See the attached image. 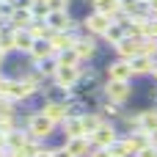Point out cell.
Wrapping results in <instances>:
<instances>
[{
  "instance_id": "cell-1",
  "label": "cell",
  "mask_w": 157,
  "mask_h": 157,
  "mask_svg": "<svg viewBox=\"0 0 157 157\" xmlns=\"http://www.w3.org/2000/svg\"><path fill=\"white\" fill-rule=\"evenodd\" d=\"M22 127L33 135V138H39V141H50L52 135H55V130H58V124L55 121H50L44 113H28L25 116V121H22Z\"/></svg>"
},
{
  "instance_id": "cell-2",
  "label": "cell",
  "mask_w": 157,
  "mask_h": 157,
  "mask_svg": "<svg viewBox=\"0 0 157 157\" xmlns=\"http://www.w3.org/2000/svg\"><path fill=\"white\" fill-rule=\"evenodd\" d=\"M119 132H121V130L116 127V121H108V119H105V121L99 124V130L88 135V141H91V146H94V149H97V146L108 149V146H113V144H116V141L121 138Z\"/></svg>"
},
{
  "instance_id": "cell-3",
  "label": "cell",
  "mask_w": 157,
  "mask_h": 157,
  "mask_svg": "<svg viewBox=\"0 0 157 157\" xmlns=\"http://www.w3.org/2000/svg\"><path fill=\"white\" fill-rule=\"evenodd\" d=\"M102 94H105V99L124 105V102L132 99V83H130V80H108V83L102 86Z\"/></svg>"
},
{
  "instance_id": "cell-4",
  "label": "cell",
  "mask_w": 157,
  "mask_h": 157,
  "mask_svg": "<svg viewBox=\"0 0 157 157\" xmlns=\"http://www.w3.org/2000/svg\"><path fill=\"white\" fill-rule=\"evenodd\" d=\"M110 22H113V19H110L108 14H102V11H94V8H91V11L83 17V30H86L88 36H97V39H99V36L110 28Z\"/></svg>"
},
{
  "instance_id": "cell-5",
  "label": "cell",
  "mask_w": 157,
  "mask_h": 157,
  "mask_svg": "<svg viewBox=\"0 0 157 157\" xmlns=\"http://www.w3.org/2000/svg\"><path fill=\"white\" fill-rule=\"evenodd\" d=\"M55 86L66 88V91H77V83H80V66H61L52 77Z\"/></svg>"
},
{
  "instance_id": "cell-6",
  "label": "cell",
  "mask_w": 157,
  "mask_h": 157,
  "mask_svg": "<svg viewBox=\"0 0 157 157\" xmlns=\"http://www.w3.org/2000/svg\"><path fill=\"white\" fill-rule=\"evenodd\" d=\"M105 75H108V80H132V77H135L130 61H124V58L108 61V63H105Z\"/></svg>"
},
{
  "instance_id": "cell-7",
  "label": "cell",
  "mask_w": 157,
  "mask_h": 157,
  "mask_svg": "<svg viewBox=\"0 0 157 157\" xmlns=\"http://www.w3.org/2000/svg\"><path fill=\"white\" fill-rule=\"evenodd\" d=\"M75 52H77L80 63H88V61H94V58H97V36H88V33H83V36L77 39V44H75Z\"/></svg>"
},
{
  "instance_id": "cell-8",
  "label": "cell",
  "mask_w": 157,
  "mask_h": 157,
  "mask_svg": "<svg viewBox=\"0 0 157 157\" xmlns=\"http://www.w3.org/2000/svg\"><path fill=\"white\" fill-rule=\"evenodd\" d=\"M77 33H69V30H55L47 41H50V47L55 50V52H63V50H75V44H77Z\"/></svg>"
},
{
  "instance_id": "cell-9",
  "label": "cell",
  "mask_w": 157,
  "mask_h": 157,
  "mask_svg": "<svg viewBox=\"0 0 157 157\" xmlns=\"http://www.w3.org/2000/svg\"><path fill=\"white\" fill-rule=\"evenodd\" d=\"M39 113H44L50 121H55V124L61 127V121L69 116V108H66V102H50V99H44L41 108H39Z\"/></svg>"
},
{
  "instance_id": "cell-10",
  "label": "cell",
  "mask_w": 157,
  "mask_h": 157,
  "mask_svg": "<svg viewBox=\"0 0 157 157\" xmlns=\"http://www.w3.org/2000/svg\"><path fill=\"white\" fill-rule=\"evenodd\" d=\"M116 58H124V61H130V58H135V55H141V39H135V36H124L116 47Z\"/></svg>"
},
{
  "instance_id": "cell-11",
  "label": "cell",
  "mask_w": 157,
  "mask_h": 157,
  "mask_svg": "<svg viewBox=\"0 0 157 157\" xmlns=\"http://www.w3.org/2000/svg\"><path fill=\"white\" fill-rule=\"evenodd\" d=\"M63 146L69 149V155L72 157H88L91 155V141L86 138V135H77V138H63Z\"/></svg>"
},
{
  "instance_id": "cell-12",
  "label": "cell",
  "mask_w": 157,
  "mask_h": 157,
  "mask_svg": "<svg viewBox=\"0 0 157 157\" xmlns=\"http://www.w3.org/2000/svg\"><path fill=\"white\" fill-rule=\"evenodd\" d=\"M61 130H63V138H77V135H86V127H83V119L69 113L63 121H61Z\"/></svg>"
},
{
  "instance_id": "cell-13",
  "label": "cell",
  "mask_w": 157,
  "mask_h": 157,
  "mask_svg": "<svg viewBox=\"0 0 157 157\" xmlns=\"http://www.w3.org/2000/svg\"><path fill=\"white\" fill-rule=\"evenodd\" d=\"M155 58L152 55H135V58H130V66H132V75L135 77H146V75H152V69H155Z\"/></svg>"
},
{
  "instance_id": "cell-14",
  "label": "cell",
  "mask_w": 157,
  "mask_h": 157,
  "mask_svg": "<svg viewBox=\"0 0 157 157\" xmlns=\"http://www.w3.org/2000/svg\"><path fill=\"white\" fill-rule=\"evenodd\" d=\"M110 149V155L113 157H135L138 155V149H135V144H132V138L130 135H121L113 146H108Z\"/></svg>"
},
{
  "instance_id": "cell-15",
  "label": "cell",
  "mask_w": 157,
  "mask_h": 157,
  "mask_svg": "<svg viewBox=\"0 0 157 157\" xmlns=\"http://www.w3.org/2000/svg\"><path fill=\"white\" fill-rule=\"evenodd\" d=\"M30 25H33V14L25 11V8H17V11L8 17V28H14V30H28Z\"/></svg>"
},
{
  "instance_id": "cell-16",
  "label": "cell",
  "mask_w": 157,
  "mask_h": 157,
  "mask_svg": "<svg viewBox=\"0 0 157 157\" xmlns=\"http://www.w3.org/2000/svg\"><path fill=\"white\" fill-rule=\"evenodd\" d=\"M11 36H14V50L17 52H30L33 50V36H30V30H14L11 28Z\"/></svg>"
},
{
  "instance_id": "cell-17",
  "label": "cell",
  "mask_w": 157,
  "mask_h": 157,
  "mask_svg": "<svg viewBox=\"0 0 157 157\" xmlns=\"http://www.w3.org/2000/svg\"><path fill=\"white\" fill-rule=\"evenodd\" d=\"M80 119H83V127H86V138L91 135V132H97L99 130V124L105 121V116L94 108V110H86V113H80Z\"/></svg>"
},
{
  "instance_id": "cell-18",
  "label": "cell",
  "mask_w": 157,
  "mask_h": 157,
  "mask_svg": "<svg viewBox=\"0 0 157 157\" xmlns=\"http://www.w3.org/2000/svg\"><path fill=\"white\" fill-rule=\"evenodd\" d=\"M124 36H127V30H124V28H121L119 22H110V28H108V30H105V33H102L99 39H102V41H105L108 47H116V44H119V41H121Z\"/></svg>"
},
{
  "instance_id": "cell-19",
  "label": "cell",
  "mask_w": 157,
  "mask_h": 157,
  "mask_svg": "<svg viewBox=\"0 0 157 157\" xmlns=\"http://www.w3.org/2000/svg\"><path fill=\"white\" fill-rule=\"evenodd\" d=\"M28 130L25 127H17V130H11V132H6V149H22L25 146V141H28Z\"/></svg>"
},
{
  "instance_id": "cell-20",
  "label": "cell",
  "mask_w": 157,
  "mask_h": 157,
  "mask_svg": "<svg viewBox=\"0 0 157 157\" xmlns=\"http://www.w3.org/2000/svg\"><path fill=\"white\" fill-rule=\"evenodd\" d=\"M97 110H99V113H102L105 119H113V121H116V119H119V116L124 113V108H121L119 102H110V99H102V102L97 105Z\"/></svg>"
},
{
  "instance_id": "cell-21",
  "label": "cell",
  "mask_w": 157,
  "mask_h": 157,
  "mask_svg": "<svg viewBox=\"0 0 157 157\" xmlns=\"http://www.w3.org/2000/svg\"><path fill=\"white\" fill-rule=\"evenodd\" d=\"M52 61L58 63V69H61V66H83L75 50H63V52H55V58H52Z\"/></svg>"
},
{
  "instance_id": "cell-22",
  "label": "cell",
  "mask_w": 157,
  "mask_h": 157,
  "mask_svg": "<svg viewBox=\"0 0 157 157\" xmlns=\"http://www.w3.org/2000/svg\"><path fill=\"white\" fill-rule=\"evenodd\" d=\"M94 11H102V14H108L110 19L121 11V0H97L94 3Z\"/></svg>"
},
{
  "instance_id": "cell-23",
  "label": "cell",
  "mask_w": 157,
  "mask_h": 157,
  "mask_svg": "<svg viewBox=\"0 0 157 157\" xmlns=\"http://www.w3.org/2000/svg\"><path fill=\"white\" fill-rule=\"evenodd\" d=\"M141 130H146V132L157 130V105H155V108L141 110Z\"/></svg>"
},
{
  "instance_id": "cell-24",
  "label": "cell",
  "mask_w": 157,
  "mask_h": 157,
  "mask_svg": "<svg viewBox=\"0 0 157 157\" xmlns=\"http://www.w3.org/2000/svg\"><path fill=\"white\" fill-rule=\"evenodd\" d=\"M130 138H132V144H135V149H146V146H152V132H146V130H132L130 132Z\"/></svg>"
},
{
  "instance_id": "cell-25",
  "label": "cell",
  "mask_w": 157,
  "mask_h": 157,
  "mask_svg": "<svg viewBox=\"0 0 157 157\" xmlns=\"http://www.w3.org/2000/svg\"><path fill=\"white\" fill-rule=\"evenodd\" d=\"M44 144H47V141H39V138L28 135V141H25V146H22V149H25V155H28V157H36L39 152H44V149H47Z\"/></svg>"
},
{
  "instance_id": "cell-26",
  "label": "cell",
  "mask_w": 157,
  "mask_h": 157,
  "mask_svg": "<svg viewBox=\"0 0 157 157\" xmlns=\"http://www.w3.org/2000/svg\"><path fill=\"white\" fill-rule=\"evenodd\" d=\"M30 14H33V19H47V14H50V3H47V0H33Z\"/></svg>"
},
{
  "instance_id": "cell-27",
  "label": "cell",
  "mask_w": 157,
  "mask_h": 157,
  "mask_svg": "<svg viewBox=\"0 0 157 157\" xmlns=\"http://www.w3.org/2000/svg\"><path fill=\"white\" fill-rule=\"evenodd\" d=\"M141 55H152L157 61V39H152V36L141 39Z\"/></svg>"
},
{
  "instance_id": "cell-28",
  "label": "cell",
  "mask_w": 157,
  "mask_h": 157,
  "mask_svg": "<svg viewBox=\"0 0 157 157\" xmlns=\"http://www.w3.org/2000/svg\"><path fill=\"white\" fill-rule=\"evenodd\" d=\"M0 116H17V102L11 97H0Z\"/></svg>"
},
{
  "instance_id": "cell-29",
  "label": "cell",
  "mask_w": 157,
  "mask_h": 157,
  "mask_svg": "<svg viewBox=\"0 0 157 157\" xmlns=\"http://www.w3.org/2000/svg\"><path fill=\"white\" fill-rule=\"evenodd\" d=\"M17 127H19L17 116H0V132H11V130H17Z\"/></svg>"
},
{
  "instance_id": "cell-30",
  "label": "cell",
  "mask_w": 157,
  "mask_h": 157,
  "mask_svg": "<svg viewBox=\"0 0 157 157\" xmlns=\"http://www.w3.org/2000/svg\"><path fill=\"white\" fill-rule=\"evenodd\" d=\"M0 47H3L6 52H17V50H14V36H11V28H8V30H3V36H0Z\"/></svg>"
},
{
  "instance_id": "cell-31",
  "label": "cell",
  "mask_w": 157,
  "mask_h": 157,
  "mask_svg": "<svg viewBox=\"0 0 157 157\" xmlns=\"http://www.w3.org/2000/svg\"><path fill=\"white\" fill-rule=\"evenodd\" d=\"M50 11H72V0H47Z\"/></svg>"
},
{
  "instance_id": "cell-32",
  "label": "cell",
  "mask_w": 157,
  "mask_h": 157,
  "mask_svg": "<svg viewBox=\"0 0 157 157\" xmlns=\"http://www.w3.org/2000/svg\"><path fill=\"white\" fill-rule=\"evenodd\" d=\"M8 91H11V77L0 75V97H8Z\"/></svg>"
},
{
  "instance_id": "cell-33",
  "label": "cell",
  "mask_w": 157,
  "mask_h": 157,
  "mask_svg": "<svg viewBox=\"0 0 157 157\" xmlns=\"http://www.w3.org/2000/svg\"><path fill=\"white\" fill-rule=\"evenodd\" d=\"M135 157H157V146H146V149H138Z\"/></svg>"
},
{
  "instance_id": "cell-34",
  "label": "cell",
  "mask_w": 157,
  "mask_h": 157,
  "mask_svg": "<svg viewBox=\"0 0 157 157\" xmlns=\"http://www.w3.org/2000/svg\"><path fill=\"white\" fill-rule=\"evenodd\" d=\"M88 157H113L110 155V149H102V146H97V149H91V155Z\"/></svg>"
},
{
  "instance_id": "cell-35",
  "label": "cell",
  "mask_w": 157,
  "mask_h": 157,
  "mask_svg": "<svg viewBox=\"0 0 157 157\" xmlns=\"http://www.w3.org/2000/svg\"><path fill=\"white\" fill-rule=\"evenodd\" d=\"M52 157H72V155H69V149L61 144V146H55V149H52Z\"/></svg>"
},
{
  "instance_id": "cell-36",
  "label": "cell",
  "mask_w": 157,
  "mask_h": 157,
  "mask_svg": "<svg viewBox=\"0 0 157 157\" xmlns=\"http://www.w3.org/2000/svg\"><path fill=\"white\" fill-rule=\"evenodd\" d=\"M146 36H152V39H157V17L152 19V22H149V33H146Z\"/></svg>"
},
{
  "instance_id": "cell-37",
  "label": "cell",
  "mask_w": 157,
  "mask_h": 157,
  "mask_svg": "<svg viewBox=\"0 0 157 157\" xmlns=\"http://www.w3.org/2000/svg\"><path fill=\"white\" fill-rule=\"evenodd\" d=\"M6 152H8V157H28L25 149H6Z\"/></svg>"
},
{
  "instance_id": "cell-38",
  "label": "cell",
  "mask_w": 157,
  "mask_h": 157,
  "mask_svg": "<svg viewBox=\"0 0 157 157\" xmlns=\"http://www.w3.org/2000/svg\"><path fill=\"white\" fill-rule=\"evenodd\" d=\"M149 17H152V19L157 17V0H152V3H149Z\"/></svg>"
},
{
  "instance_id": "cell-39",
  "label": "cell",
  "mask_w": 157,
  "mask_h": 157,
  "mask_svg": "<svg viewBox=\"0 0 157 157\" xmlns=\"http://www.w3.org/2000/svg\"><path fill=\"white\" fill-rule=\"evenodd\" d=\"M6 58H8V52H6V50H3V47H0V66H3V63H6Z\"/></svg>"
},
{
  "instance_id": "cell-40",
  "label": "cell",
  "mask_w": 157,
  "mask_h": 157,
  "mask_svg": "<svg viewBox=\"0 0 157 157\" xmlns=\"http://www.w3.org/2000/svg\"><path fill=\"white\" fill-rule=\"evenodd\" d=\"M36 157H52V149H44V152H39Z\"/></svg>"
},
{
  "instance_id": "cell-41",
  "label": "cell",
  "mask_w": 157,
  "mask_h": 157,
  "mask_svg": "<svg viewBox=\"0 0 157 157\" xmlns=\"http://www.w3.org/2000/svg\"><path fill=\"white\" fill-rule=\"evenodd\" d=\"M152 146H157V130H152Z\"/></svg>"
},
{
  "instance_id": "cell-42",
  "label": "cell",
  "mask_w": 157,
  "mask_h": 157,
  "mask_svg": "<svg viewBox=\"0 0 157 157\" xmlns=\"http://www.w3.org/2000/svg\"><path fill=\"white\" fill-rule=\"evenodd\" d=\"M149 77H152V80L157 83V63H155V69H152V75H149Z\"/></svg>"
},
{
  "instance_id": "cell-43",
  "label": "cell",
  "mask_w": 157,
  "mask_h": 157,
  "mask_svg": "<svg viewBox=\"0 0 157 157\" xmlns=\"http://www.w3.org/2000/svg\"><path fill=\"white\" fill-rule=\"evenodd\" d=\"M0 146H6V132H0Z\"/></svg>"
},
{
  "instance_id": "cell-44",
  "label": "cell",
  "mask_w": 157,
  "mask_h": 157,
  "mask_svg": "<svg viewBox=\"0 0 157 157\" xmlns=\"http://www.w3.org/2000/svg\"><path fill=\"white\" fill-rule=\"evenodd\" d=\"M0 157H8V152H6V146H0Z\"/></svg>"
},
{
  "instance_id": "cell-45",
  "label": "cell",
  "mask_w": 157,
  "mask_h": 157,
  "mask_svg": "<svg viewBox=\"0 0 157 157\" xmlns=\"http://www.w3.org/2000/svg\"><path fill=\"white\" fill-rule=\"evenodd\" d=\"M83 3H88V6H91V8H94V3H97V0H83Z\"/></svg>"
},
{
  "instance_id": "cell-46",
  "label": "cell",
  "mask_w": 157,
  "mask_h": 157,
  "mask_svg": "<svg viewBox=\"0 0 157 157\" xmlns=\"http://www.w3.org/2000/svg\"><path fill=\"white\" fill-rule=\"evenodd\" d=\"M0 72H3V66H0Z\"/></svg>"
},
{
  "instance_id": "cell-47",
  "label": "cell",
  "mask_w": 157,
  "mask_h": 157,
  "mask_svg": "<svg viewBox=\"0 0 157 157\" xmlns=\"http://www.w3.org/2000/svg\"><path fill=\"white\" fill-rule=\"evenodd\" d=\"M11 3H14V0H11Z\"/></svg>"
}]
</instances>
